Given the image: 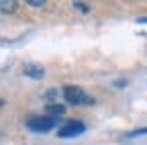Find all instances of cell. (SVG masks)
I'll list each match as a JSON object with an SVG mask.
<instances>
[{
    "label": "cell",
    "instance_id": "cell-11",
    "mask_svg": "<svg viewBox=\"0 0 147 145\" xmlns=\"http://www.w3.org/2000/svg\"><path fill=\"white\" fill-rule=\"evenodd\" d=\"M2 104H4V100H0V106H2Z\"/></svg>",
    "mask_w": 147,
    "mask_h": 145
},
{
    "label": "cell",
    "instance_id": "cell-2",
    "mask_svg": "<svg viewBox=\"0 0 147 145\" xmlns=\"http://www.w3.org/2000/svg\"><path fill=\"white\" fill-rule=\"evenodd\" d=\"M57 123H59V119H53V117H35V119H29L27 127L37 133H47V131L55 129Z\"/></svg>",
    "mask_w": 147,
    "mask_h": 145
},
{
    "label": "cell",
    "instance_id": "cell-3",
    "mask_svg": "<svg viewBox=\"0 0 147 145\" xmlns=\"http://www.w3.org/2000/svg\"><path fill=\"white\" fill-rule=\"evenodd\" d=\"M86 131V125L82 121H67L61 129H59V137L67 139V137H78Z\"/></svg>",
    "mask_w": 147,
    "mask_h": 145
},
{
    "label": "cell",
    "instance_id": "cell-9",
    "mask_svg": "<svg viewBox=\"0 0 147 145\" xmlns=\"http://www.w3.org/2000/svg\"><path fill=\"white\" fill-rule=\"evenodd\" d=\"M74 6H76L78 10H84V12H88V6H86V4H82V2H74Z\"/></svg>",
    "mask_w": 147,
    "mask_h": 145
},
{
    "label": "cell",
    "instance_id": "cell-6",
    "mask_svg": "<svg viewBox=\"0 0 147 145\" xmlns=\"http://www.w3.org/2000/svg\"><path fill=\"white\" fill-rule=\"evenodd\" d=\"M16 6H18V2H14V0H0V12L10 14L16 10Z\"/></svg>",
    "mask_w": 147,
    "mask_h": 145
},
{
    "label": "cell",
    "instance_id": "cell-7",
    "mask_svg": "<svg viewBox=\"0 0 147 145\" xmlns=\"http://www.w3.org/2000/svg\"><path fill=\"white\" fill-rule=\"evenodd\" d=\"M145 133H147V127H145V129H137L133 133H129V137H139V135H145Z\"/></svg>",
    "mask_w": 147,
    "mask_h": 145
},
{
    "label": "cell",
    "instance_id": "cell-1",
    "mask_svg": "<svg viewBox=\"0 0 147 145\" xmlns=\"http://www.w3.org/2000/svg\"><path fill=\"white\" fill-rule=\"evenodd\" d=\"M63 96H65V100H67L69 104H74V106H80V104H94V98L88 96L80 86H65Z\"/></svg>",
    "mask_w": 147,
    "mask_h": 145
},
{
    "label": "cell",
    "instance_id": "cell-8",
    "mask_svg": "<svg viewBox=\"0 0 147 145\" xmlns=\"http://www.w3.org/2000/svg\"><path fill=\"white\" fill-rule=\"evenodd\" d=\"M27 4H31V6H43L45 2H43V0H29Z\"/></svg>",
    "mask_w": 147,
    "mask_h": 145
},
{
    "label": "cell",
    "instance_id": "cell-4",
    "mask_svg": "<svg viewBox=\"0 0 147 145\" xmlns=\"http://www.w3.org/2000/svg\"><path fill=\"white\" fill-rule=\"evenodd\" d=\"M23 74L29 76V78H35V80H41V78L45 76V69H43V65H39V63H27V65L23 67Z\"/></svg>",
    "mask_w": 147,
    "mask_h": 145
},
{
    "label": "cell",
    "instance_id": "cell-5",
    "mask_svg": "<svg viewBox=\"0 0 147 145\" xmlns=\"http://www.w3.org/2000/svg\"><path fill=\"white\" fill-rule=\"evenodd\" d=\"M47 113H49L53 119H57V117H61V115L65 113V106H63V104H53V102H51V104H47Z\"/></svg>",
    "mask_w": 147,
    "mask_h": 145
},
{
    "label": "cell",
    "instance_id": "cell-10",
    "mask_svg": "<svg viewBox=\"0 0 147 145\" xmlns=\"http://www.w3.org/2000/svg\"><path fill=\"white\" fill-rule=\"evenodd\" d=\"M139 23H147V19H139Z\"/></svg>",
    "mask_w": 147,
    "mask_h": 145
}]
</instances>
